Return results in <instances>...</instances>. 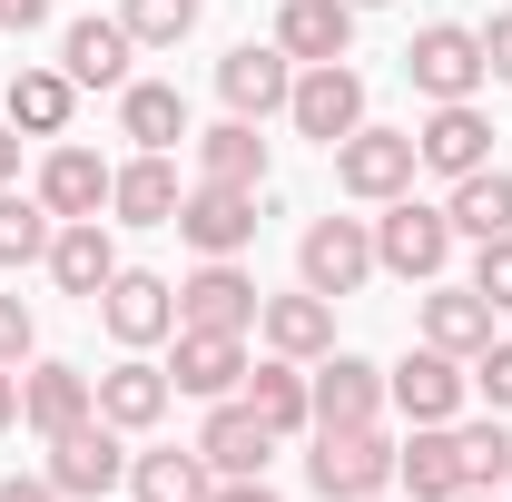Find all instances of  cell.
Returning a JSON list of instances; mask_svg holds the SVG:
<instances>
[{"label": "cell", "mask_w": 512, "mask_h": 502, "mask_svg": "<svg viewBox=\"0 0 512 502\" xmlns=\"http://www.w3.org/2000/svg\"><path fill=\"white\" fill-rule=\"evenodd\" d=\"M375 266H384V276H404V286H434V276L453 266V217H444V207H424L414 188L384 197V217H375Z\"/></svg>", "instance_id": "cell-1"}, {"label": "cell", "mask_w": 512, "mask_h": 502, "mask_svg": "<svg viewBox=\"0 0 512 502\" xmlns=\"http://www.w3.org/2000/svg\"><path fill=\"white\" fill-rule=\"evenodd\" d=\"M306 473H316V493H325V502L394 493V443H384V424H345V434H316Z\"/></svg>", "instance_id": "cell-2"}, {"label": "cell", "mask_w": 512, "mask_h": 502, "mask_svg": "<svg viewBox=\"0 0 512 502\" xmlns=\"http://www.w3.org/2000/svg\"><path fill=\"white\" fill-rule=\"evenodd\" d=\"M414 168H424V158H414V128H355V138H335V188L345 197H365V207H384V197H404L414 188Z\"/></svg>", "instance_id": "cell-3"}, {"label": "cell", "mask_w": 512, "mask_h": 502, "mask_svg": "<svg viewBox=\"0 0 512 502\" xmlns=\"http://www.w3.org/2000/svg\"><path fill=\"white\" fill-rule=\"evenodd\" d=\"M404 79L424 89V99H473L493 69H483V30H463V20H424L414 30V50H404Z\"/></svg>", "instance_id": "cell-4"}, {"label": "cell", "mask_w": 512, "mask_h": 502, "mask_svg": "<svg viewBox=\"0 0 512 502\" xmlns=\"http://www.w3.org/2000/svg\"><path fill=\"white\" fill-rule=\"evenodd\" d=\"M50 483H60V502H99V493H119V483H128L119 424H109V414H89V424L50 434Z\"/></svg>", "instance_id": "cell-5"}, {"label": "cell", "mask_w": 512, "mask_h": 502, "mask_svg": "<svg viewBox=\"0 0 512 502\" xmlns=\"http://www.w3.org/2000/svg\"><path fill=\"white\" fill-rule=\"evenodd\" d=\"M296 276L316 286L325 306H335V296H355V286L375 276V227H365V217H316V227H306V247H296Z\"/></svg>", "instance_id": "cell-6"}, {"label": "cell", "mask_w": 512, "mask_h": 502, "mask_svg": "<svg viewBox=\"0 0 512 502\" xmlns=\"http://www.w3.org/2000/svg\"><path fill=\"white\" fill-rule=\"evenodd\" d=\"M463 394H473V375H463V355H444V345H424V355H404L384 375V404L404 424H463Z\"/></svg>", "instance_id": "cell-7"}, {"label": "cell", "mask_w": 512, "mask_h": 502, "mask_svg": "<svg viewBox=\"0 0 512 502\" xmlns=\"http://www.w3.org/2000/svg\"><path fill=\"white\" fill-rule=\"evenodd\" d=\"M99 315H109V335H119L128 355H148L158 335H178V286L148 276V266H119V276L99 286Z\"/></svg>", "instance_id": "cell-8"}, {"label": "cell", "mask_w": 512, "mask_h": 502, "mask_svg": "<svg viewBox=\"0 0 512 502\" xmlns=\"http://www.w3.org/2000/svg\"><path fill=\"white\" fill-rule=\"evenodd\" d=\"M256 315H266V296H256V276L237 266V256H207L188 286H178V325H207V335H247Z\"/></svg>", "instance_id": "cell-9"}, {"label": "cell", "mask_w": 512, "mask_h": 502, "mask_svg": "<svg viewBox=\"0 0 512 502\" xmlns=\"http://www.w3.org/2000/svg\"><path fill=\"white\" fill-rule=\"evenodd\" d=\"M217 99H227V119H276L296 99V60L276 40H247V50L217 60Z\"/></svg>", "instance_id": "cell-10"}, {"label": "cell", "mask_w": 512, "mask_h": 502, "mask_svg": "<svg viewBox=\"0 0 512 502\" xmlns=\"http://www.w3.org/2000/svg\"><path fill=\"white\" fill-rule=\"evenodd\" d=\"M414 158L434 178H473V168H493V119L473 99H434V119L414 128Z\"/></svg>", "instance_id": "cell-11"}, {"label": "cell", "mask_w": 512, "mask_h": 502, "mask_svg": "<svg viewBox=\"0 0 512 502\" xmlns=\"http://www.w3.org/2000/svg\"><path fill=\"white\" fill-rule=\"evenodd\" d=\"M286 119L306 128V138H325V148H335V138H355V128H365V79H355L345 60H316L306 79H296Z\"/></svg>", "instance_id": "cell-12"}, {"label": "cell", "mask_w": 512, "mask_h": 502, "mask_svg": "<svg viewBox=\"0 0 512 502\" xmlns=\"http://www.w3.org/2000/svg\"><path fill=\"white\" fill-rule=\"evenodd\" d=\"M178 237H188L197 256H237L256 237V188H217V178H197V188L178 197Z\"/></svg>", "instance_id": "cell-13"}, {"label": "cell", "mask_w": 512, "mask_h": 502, "mask_svg": "<svg viewBox=\"0 0 512 502\" xmlns=\"http://www.w3.org/2000/svg\"><path fill=\"white\" fill-rule=\"evenodd\" d=\"M306 394H316V434H345V424H384V375L365 365V355H325L316 375H306Z\"/></svg>", "instance_id": "cell-14"}, {"label": "cell", "mask_w": 512, "mask_h": 502, "mask_svg": "<svg viewBox=\"0 0 512 502\" xmlns=\"http://www.w3.org/2000/svg\"><path fill=\"white\" fill-rule=\"evenodd\" d=\"M178 394L197 404H227L237 384H247V335H207V325H178V365H168Z\"/></svg>", "instance_id": "cell-15"}, {"label": "cell", "mask_w": 512, "mask_h": 502, "mask_svg": "<svg viewBox=\"0 0 512 502\" xmlns=\"http://www.w3.org/2000/svg\"><path fill=\"white\" fill-rule=\"evenodd\" d=\"M99 414V384L79 375V365H30L20 375V424L50 443V434H69V424H89Z\"/></svg>", "instance_id": "cell-16"}, {"label": "cell", "mask_w": 512, "mask_h": 502, "mask_svg": "<svg viewBox=\"0 0 512 502\" xmlns=\"http://www.w3.org/2000/svg\"><path fill=\"white\" fill-rule=\"evenodd\" d=\"M394 493H414V502L473 493V483H463V443H453V424H414V443H394Z\"/></svg>", "instance_id": "cell-17"}, {"label": "cell", "mask_w": 512, "mask_h": 502, "mask_svg": "<svg viewBox=\"0 0 512 502\" xmlns=\"http://www.w3.org/2000/svg\"><path fill=\"white\" fill-rule=\"evenodd\" d=\"M256 325H266V345H276L286 365H325V355H335V306H325L316 286L266 296V315H256Z\"/></svg>", "instance_id": "cell-18"}, {"label": "cell", "mask_w": 512, "mask_h": 502, "mask_svg": "<svg viewBox=\"0 0 512 502\" xmlns=\"http://www.w3.org/2000/svg\"><path fill=\"white\" fill-rule=\"evenodd\" d=\"M276 50H286V60H345V50H355V0H286V10H276Z\"/></svg>", "instance_id": "cell-19"}, {"label": "cell", "mask_w": 512, "mask_h": 502, "mask_svg": "<svg viewBox=\"0 0 512 502\" xmlns=\"http://www.w3.org/2000/svg\"><path fill=\"white\" fill-rule=\"evenodd\" d=\"M128 60H138L128 20H69L60 30V69L79 89H128Z\"/></svg>", "instance_id": "cell-20"}, {"label": "cell", "mask_w": 512, "mask_h": 502, "mask_svg": "<svg viewBox=\"0 0 512 502\" xmlns=\"http://www.w3.org/2000/svg\"><path fill=\"white\" fill-rule=\"evenodd\" d=\"M178 168H168V148H138L119 178H109V207H119L128 227H178Z\"/></svg>", "instance_id": "cell-21"}, {"label": "cell", "mask_w": 512, "mask_h": 502, "mask_svg": "<svg viewBox=\"0 0 512 502\" xmlns=\"http://www.w3.org/2000/svg\"><path fill=\"white\" fill-rule=\"evenodd\" d=\"M50 276H60V296H89V306H99V286L119 276L109 227H99V217H60V237H50Z\"/></svg>", "instance_id": "cell-22"}, {"label": "cell", "mask_w": 512, "mask_h": 502, "mask_svg": "<svg viewBox=\"0 0 512 502\" xmlns=\"http://www.w3.org/2000/svg\"><path fill=\"white\" fill-rule=\"evenodd\" d=\"M99 384V414H109V424H119V434H148V424H158V414H168V394H178V384L158 375V365H148V355H119V365H109V375H89Z\"/></svg>", "instance_id": "cell-23"}, {"label": "cell", "mask_w": 512, "mask_h": 502, "mask_svg": "<svg viewBox=\"0 0 512 502\" xmlns=\"http://www.w3.org/2000/svg\"><path fill=\"white\" fill-rule=\"evenodd\" d=\"M237 394H247V414H256V424H266L276 443L316 424V394H306V365H286V355H276V365H247V384H237Z\"/></svg>", "instance_id": "cell-24"}, {"label": "cell", "mask_w": 512, "mask_h": 502, "mask_svg": "<svg viewBox=\"0 0 512 502\" xmlns=\"http://www.w3.org/2000/svg\"><path fill=\"white\" fill-rule=\"evenodd\" d=\"M197 453H207V473L227 483V473H266V453H276V434L247 414V394H227L217 414H207V434H197Z\"/></svg>", "instance_id": "cell-25"}, {"label": "cell", "mask_w": 512, "mask_h": 502, "mask_svg": "<svg viewBox=\"0 0 512 502\" xmlns=\"http://www.w3.org/2000/svg\"><path fill=\"white\" fill-rule=\"evenodd\" d=\"M109 178H119V168H99V158H89V148H50V158H40V207H50V217H99V207H109Z\"/></svg>", "instance_id": "cell-26"}, {"label": "cell", "mask_w": 512, "mask_h": 502, "mask_svg": "<svg viewBox=\"0 0 512 502\" xmlns=\"http://www.w3.org/2000/svg\"><path fill=\"white\" fill-rule=\"evenodd\" d=\"M197 178H217V188H266V138L256 119H217L197 138Z\"/></svg>", "instance_id": "cell-27"}, {"label": "cell", "mask_w": 512, "mask_h": 502, "mask_svg": "<svg viewBox=\"0 0 512 502\" xmlns=\"http://www.w3.org/2000/svg\"><path fill=\"white\" fill-rule=\"evenodd\" d=\"M69 109H79V79H69V69H10V128L60 138Z\"/></svg>", "instance_id": "cell-28"}, {"label": "cell", "mask_w": 512, "mask_h": 502, "mask_svg": "<svg viewBox=\"0 0 512 502\" xmlns=\"http://www.w3.org/2000/svg\"><path fill=\"white\" fill-rule=\"evenodd\" d=\"M424 345H444V355H483V345H493V306H483L473 286H434V296H424Z\"/></svg>", "instance_id": "cell-29"}, {"label": "cell", "mask_w": 512, "mask_h": 502, "mask_svg": "<svg viewBox=\"0 0 512 502\" xmlns=\"http://www.w3.org/2000/svg\"><path fill=\"white\" fill-rule=\"evenodd\" d=\"M444 217H453V237H512V178L503 168H473V178H453V197H444Z\"/></svg>", "instance_id": "cell-30"}, {"label": "cell", "mask_w": 512, "mask_h": 502, "mask_svg": "<svg viewBox=\"0 0 512 502\" xmlns=\"http://www.w3.org/2000/svg\"><path fill=\"white\" fill-rule=\"evenodd\" d=\"M119 128L138 148H178V138H188V99H178L168 79H128L119 89Z\"/></svg>", "instance_id": "cell-31"}, {"label": "cell", "mask_w": 512, "mask_h": 502, "mask_svg": "<svg viewBox=\"0 0 512 502\" xmlns=\"http://www.w3.org/2000/svg\"><path fill=\"white\" fill-rule=\"evenodd\" d=\"M128 483H138V502H207V483H217V473H207V453H138V463H128Z\"/></svg>", "instance_id": "cell-32"}, {"label": "cell", "mask_w": 512, "mask_h": 502, "mask_svg": "<svg viewBox=\"0 0 512 502\" xmlns=\"http://www.w3.org/2000/svg\"><path fill=\"white\" fill-rule=\"evenodd\" d=\"M50 237H60V217H50L40 197H10V188H0V266H30V256H50Z\"/></svg>", "instance_id": "cell-33"}, {"label": "cell", "mask_w": 512, "mask_h": 502, "mask_svg": "<svg viewBox=\"0 0 512 502\" xmlns=\"http://www.w3.org/2000/svg\"><path fill=\"white\" fill-rule=\"evenodd\" d=\"M453 443H463V483L473 493H493V483H512V434L483 414V424H453Z\"/></svg>", "instance_id": "cell-34"}, {"label": "cell", "mask_w": 512, "mask_h": 502, "mask_svg": "<svg viewBox=\"0 0 512 502\" xmlns=\"http://www.w3.org/2000/svg\"><path fill=\"white\" fill-rule=\"evenodd\" d=\"M119 20H128V40H138V50H178V40L197 30V0H128Z\"/></svg>", "instance_id": "cell-35"}, {"label": "cell", "mask_w": 512, "mask_h": 502, "mask_svg": "<svg viewBox=\"0 0 512 502\" xmlns=\"http://www.w3.org/2000/svg\"><path fill=\"white\" fill-rule=\"evenodd\" d=\"M473 296H483L493 315L512 306V237H483V247H473Z\"/></svg>", "instance_id": "cell-36"}, {"label": "cell", "mask_w": 512, "mask_h": 502, "mask_svg": "<svg viewBox=\"0 0 512 502\" xmlns=\"http://www.w3.org/2000/svg\"><path fill=\"white\" fill-rule=\"evenodd\" d=\"M473 394H483L493 414H512V345H503V335H493V345L473 355Z\"/></svg>", "instance_id": "cell-37"}, {"label": "cell", "mask_w": 512, "mask_h": 502, "mask_svg": "<svg viewBox=\"0 0 512 502\" xmlns=\"http://www.w3.org/2000/svg\"><path fill=\"white\" fill-rule=\"evenodd\" d=\"M30 345H40L30 306H20V296H0V365H30Z\"/></svg>", "instance_id": "cell-38"}, {"label": "cell", "mask_w": 512, "mask_h": 502, "mask_svg": "<svg viewBox=\"0 0 512 502\" xmlns=\"http://www.w3.org/2000/svg\"><path fill=\"white\" fill-rule=\"evenodd\" d=\"M40 20H50V0H0V40H30Z\"/></svg>", "instance_id": "cell-39"}, {"label": "cell", "mask_w": 512, "mask_h": 502, "mask_svg": "<svg viewBox=\"0 0 512 502\" xmlns=\"http://www.w3.org/2000/svg\"><path fill=\"white\" fill-rule=\"evenodd\" d=\"M207 502H276V493H266V473H227V483H207Z\"/></svg>", "instance_id": "cell-40"}, {"label": "cell", "mask_w": 512, "mask_h": 502, "mask_svg": "<svg viewBox=\"0 0 512 502\" xmlns=\"http://www.w3.org/2000/svg\"><path fill=\"white\" fill-rule=\"evenodd\" d=\"M0 502H60V483H50V473H10V483H0Z\"/></svg>", "instance_id": "cell-41"}, {"label": "cell", "mask_w": 512, "mask_h": 502, "mask_svg": "<svg viewBox=\"0 0 512 502\" xmlns=\"http://www.w3.org/2000/svg\"><path fill=\"white\" fill-rule=\"evenodd\" d=\"M483 69H493V79H512V20H493V30H483Z\"/></svg>", "instance_id": "cell-42"}, {"label": "cell", "mask_w": 512, "mask_h": 502, "mask_svg": "<svg viewBox=\"0 0 512 502\" xmlns=\"http://www.w3.org/2000/svg\"><path fill=\"white\" fill-rule=\"evenodd\" d=\"M20 424V365H0V434Z\"/></svg>", "instance_id": "cell-43"}, {"label": "cell", "mask_w": 512, "mask_h": 502, "mask_svg": "<svg viewBox=\"0 0 512 502\" xmlns=\"http://www.w3.org/2000/svg\"><path fill=\"white\" fill-rule=\"evenodd\" d=\"M20 178V128H0V188Z\"/></svg>", "instance_id": "cell-44"}, {"label": "cell", "mask_w": 512, "mask_h": 502, "mask_svg": "<svg viewBox=\"0 0 512 502\" xmlns=\"http://www.w3.org/2000/svg\"><path fill=\"white\" fill-rule=\"evenodd\" d=\"M453 502H493V493H453Z\"/></svg>", "instance_id": "cell-45"}, {"label": "cell", "mask_w": 512, "mask_h": 502, "mask_svg": "<svg viewBox=\"0 0 512 502\" xmlns=\"http://www.w3.org/2000/svg\"><path fill=\"white\" fill-rule=\"evenodd\" d=\"M355 10H384V0H355Z\"/></svg>", "instance_id": "cell-46"}, {"label": "cell", "mask_w": 512, "mask_h": 502, "mask_svg": "<svg viewBox=\"0 0 512 502\" xmlns=\"http://www.w3.org/2000/svg\"><path fill=\"white\" fill-rule=\"evenodd\" d=\"M365 502H394V493H365Z\"/></svg>", "instance_id": "cell-47"}]
</instances>
